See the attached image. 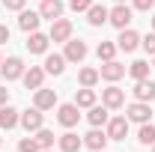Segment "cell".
Segmentation results:
<instances>
[{"label": "cell", "instance_id": "cell-1", "mask_svg": "<svg viewBox=\"0 0 155 152\" xmlns=\"http://www.w3.org/2000/svg\"><path fill=\"white\" fill-rule=\"evenodd\" d=\"M107 21H110L114 27H119V30H125V27L131 24V9H128L125 3H116L114 9L107 12Z\"/></svg>", "mask_w": 155, "mask_h": 152}, {"label": "cell", "instance_id": "cell-2", "mask_svg": "<svg viewBox=\"0 0 155 152\" xmlns=\"http://www.w3.org/2000/svg\"><path fill=\"white\" fill-rule=\"evenodd\" d=\"M125 116H128V122H149V116H152V107H149V101H134V104H128V111H125Z\"/></svg>", "mask_w": 155, "mask_h": 152}, {"label": "cell", "instance_id": "cell-3", "mask_svg": "<svg viewBox=\"0 0 155 152\" xmlns=\"http://www.w3.org/2000/svg\"><path fill=\"white\" fill-rule=\"evenodd\" d=\"M101 104H104L107 111H116V107L125 104V93H122L119 87H107V90H101Z\"/></svg>", "mask_w": 155, "mask_h": 152}, {"label": "cell", "instance_id": "cell-4", "mask_svg": "<svg viewBox=\"0 0 155 152\" xmlns=\"http://www.w3.org/2000/svg\"><path fill=\"white\" fill-rule=\"evenodd\" d=\"M51 42H69L72 39V21H66V18H57V21H51Z\"/></svg>", "mask_w": 155, "mask_h": 152}, {"label": "cell", "instance_id": "cell-5", "mask_svg": "<svg viewBox=\"0 0 155 152\" xmlns=\"http://www.w3.org/2000/svg\"><path fill=\"white\" fill-rule=\"evenodd\" d=\"M128 134V116H114L107 119V137L110 140H125Z\"/></svg>", "mask_w": 155, "mask_h": 152}, {"label": "cell", "instance_id": "cell-6", "mask_svg": "<svg viewBox=\"0 0 155 152\" xmlns=\"http://www.w3.org/2000/svg\"><path fill=\"white\" fill-rule=\"evenodd\" d=\"M78 111H81L78 104H60V111H57L60 125H66V128H75L78 119H81V114H78Z\"/></svg>", "mask_w": 155, "mask_h": 152}, {"label": "cell", "instance_id": "cell-7", "mask_svg": "<svg viewBox=\"0 0 155 152\" xmlns=\"http://www.w3.org/2000/svg\"><path fill=\"white\" fill-rule=\"evenodd\" d=\"M63 57H66V63H81V60L87 57V45H84L81 39H69V42H66V54H63Z\"/></svg>", "mask_w": 155, "mask_h": 152}, {"label": "cell", "instance_id": "cell-8", "mask_svg": "<svg viewBox=\"0 0 155 152\" xmlns=\"http://www.w3.org/2000/svg\"><path fill=\"white\" fill-rule=\"evenodd\" d=\"M0 72H3L6 81H18V78L24 75V63H21V57H9L6 63H0Z\"/></svg>", "mask_w": 155, "mask_h": 152}, {"label": "cell", "instance_id": "cell-9", "mask_svg": "<svg viewBox=\"0 0 155 152\" xmlns=\"http://www.w3.org/2000/svg\"><path fill=\"white\" fill-rule=\"evenodd\" d=\"M137 45H140V36H137L134 30H128V27H125V30L119 33V39H116V48H119V51H125V54L137 51Z\"/></svg>", "mask_w": 155, "mask_h": 152}, {"label": "cell", "instance_id": "cell-10", "mask_svg": "<svg viewBox=\"0 0 155 152\" xmlns=\"http://www.w3.org/2000/svg\"><path fill=\"white\" fill-rule=\"evenodd\" d=\"M54 104H57V93L39 87V90H36V98H33V107H39V111H51Z\"/></svg>", "mask_w": 155, "mask_h": 152}, {"label": "cell", "instance_id": "cell-11", "mask_svg": "<svg viewBox=\"0 0 155 152\" xmlns=\"http://www.w3.org/2000/svg\"><path fill=\"white\" fill-rule=\"evenodd\" d=\"M122 75H125V66H122V63H116V60H107V63L98 69V78H104V81H110V84L119 81Z\"/></svg>", "mask_w": 155, "mask_h": 152}, {"label": "cell", "instance_id": "cell-12", "mask_svg": "<svg viewBox=\"0 0 155 152\" xmlns=\"http://www.w3.org/2000/svg\"><path fill=\"white\" fill-rule=\"evenodd\" d=\"M45 75H48L45 69H39V66H30V69L21 75V81H24V87H27V90H39V87H42V81H45Z\"/></svg>", "mask_w": 155, "mask_h": 152}, {"label": "cell", "instance_id": "cell-13", "mask_svg": "<svg viewBox=\"0 0 155 152\" xmlns=\"http://www.w3.org/2000/svg\"><path fill=\"white\" fill-rule=\"evenodd\" d=\"M131 93H134V98H137V101H152V98H155V81H149V78L137 81Z\"/></svg>", "mask_w": 155, "mask_h": 152}, {"label": "cell", "instance_id": "cell-14", "mask_svg": "<svg viewBox=\"0 0 155 152\" xmlns=\"http://www.w3.org/2000/svg\"><path fill=\"white\" fill-rule=\"evenodd\" d=\"M42 122H45V116H42V111H39V107L24 111V114H21V125H24L27 131H39V128H42Z\"/></svg>", "mask_w": 155, "mask_h": 152}, {"label": "cell", "instance_id": "cell-15", "mask_svg": "<svg viewBox=\"0 0 155 152\" xmlns=\"http://www.w3.org/2000/svg\"><path fill=\"white\" fill-rule=\"evenodd\" d=\"M107 140H110V137H107V131H98V128H93V131L84 137V146H90L93 152H101L104 146H107Z\"/></svg>", "mask_w": 155, "mask_h": 152}, {"label": "cell", "instance_id": "cell-16", "mask_svg": "<svg viewBox=\"0 0 155 152\" xmlns=\"http://www.w3.org/2000/svg\"><path fill=\"white\" fill-rule=\"evenodd\" d=\"M48 42H51V36H45V33H30V39H27V51L30 54H45L48 51Z\"/></svg>", "mask_w": 155, "mask_h": 152}, {"label": "cell", "instance_id": "cell-17", "mask_svg": "<svg viewBox=\"0 0 155 152\" xmlns=\"http://www.w3.org/2000/svg\"><path fill=\"white\" fill-rule=\"evenodd\" d=\"M39 21H42V15H39V12H27V9H21L18 27L24 30V33H33V30H39Z\"/></svg>", "mask_w": 155, "mask_h": 152}, {"label": "cell", "instance_id": "cell-18", "mask_svg": "<svg viewBox=\"0 0 155 152\" xmlns=\"http://www.w3.org/2000/svg\"><path fill=\"white\" fill-rule=\"evenodd\" d=\"M39 15H42V18L57 21L60 15H63V3H60V0H42V6H39Z\"/></svg>", "mask_w": 155, "mask_h": 152}, {"label": "cell", "instance_id": "cell-19", "mask_svg": "<svg viewBox=\"0 0 155 152\" xmlns=\"http://www.w3.org/2000/svg\"><path fill=\"white\" fill-rule=\"evenodd\" d=\"M18 122H21V114L15 107H9V104L0 107V128H15Z\"/></svg>", "mask_w": 155, "mask_h": 152}, {"label": "cell", "instance_id": "cell-20", "mask_svg": "<svg viewBox=\"0 0 155 152\" xmlns=\"http://www.w3.org/2000/svg\"><path fill=\"white\" fill-rule=\"evenodd\" d=\"M45 72L48 75H63L66 72V57L63 54H48L45 57Z\"/></svg>", "mask_w": 155, "mask_h": 152}, {"label": "cell", "instance_id": "cell-21", "mask_svg": "<svg viewBox=\"0 0 155 152\" xmlns=\"http://www.w3.org/2000/svg\"><path fill=\"white\" fill-rule=\"evenodd\" d=\"M87 119H90V125H93V128H98V125H107V119H110V116H107V107H104V104H101V107L93 104V107H90V114H87Z\"/></svg>", "mask_w": 155, "mask_h": 152}, {"label": "cell", "instance_id": "cell-22", "mask_svg": "<svg viewBox=\"0 0 155 152\" xmlns=\"http://www.w3.org/2000/svg\"><path fill=\"white\" fill-rule=\"evenodd\" d=\"M81 146H84V140H81L75 131H66L63 137H60V149L63 152H78Z\"/></svg>", "mask_w": 155, "mask_h": 152}, {"label": "cell", "instance_id": "cell-23", "mask_svg": "<svg viewBox=\"0 0 155 152\" xmlns=\"http://www.w3.org/2000/svg\"><path fill=\"white\" fill-rule=\"evenodd\" d=\"M87 21H90L93 27H101V24L107 21V9H104V6H98V3H93V6L87 9Z\"/></svg>", "mask_w": 155, "mask_h": 152}, {"label": "cell", "instance_id": "cell-24", "mask_svg": "<svg viewBox=\"0 0 155 152\" xmlns=\"http://www.w3.org/2000/svg\"><path fill=\"white\" fill-rule=\"evenodd\" d=\"M149 69H152V66H149L146 60H134V63L128 66V75L134 78V81H143V78H149Z\"/></svg>", "mask_w": 155, "mask_h": 152}, {"label": "cell", "instance_id": "cell-25", "mask_svg": "<svg viewBox=\"0 0 155 152\" xmlns=\"http://www.w3.org/2000/svg\"><path fill=\"white\" fill-rule=\"evenodd\" d=\"M75 104L78 107H93V104H96V90H93V87H84V90L75 95Z\"/></svg>", "mask_w": 155, "mask_h": 152}, {"label": "cell", "instance_id": "cell-26", "mask_svg": "<svg viewBox=\"0 0 155 152\" xmlns=\"http://www.w3.org/2000/svg\"><path fill=\"white\" fill-rule=\"evenodd\" d=\"M137 140H140L143 146H152V143H155V125L143 122V125H140V131H137Z\"/></svg>", "mask_w": 155, "mask_h": 152}, {"label": "cell", "instance_id": "cell-27", "mask_svg": "<svg viewBox=\"0 0 155 152\" xmlns=\"http://www.w3.org/2000/svg\"><path fill=\"white\" fill-rule=\"evenodd\" d=\"M78 81H81V87H96V81H98V69H81Z\"/></svg>", "mask_w": 155, "mask_h": 152}, {"label": "cell", "instance_id": "cell-28", "mask_svg": "<svg viewBox=\"0 0 155 152\" xmlns=\"http://www.w3.org/2000/svg\"><path fill=\"white\" fill-rule=\"evenodd\" d=\"M96 54H98V60H104V63H107V60H114L116 45H114V42H101V45L96 48Z\"/></svg>", "mask_w": 155, "mask_h": 152}, {"label": "cell", "instance_id": "cell-29", "mask_svg": "<svg viewBox=\"0 0 155 152\" xmlns=\"http://www.w3.org/2000/svg\"><path fill=\"white\" fill-rule=\"evenodd\" d=\"M36 140H39V146H42V149H51V146H54V131H48V128H39Z\"/></svg>", "mask_w": 155, "mask_h": 152}, {"label": "cell", "instance_id": "cell-30", "mask_svg": "<svg viewBox=\"0 0 155 152\" xmlns=\"http://www.w3.org/2000/svg\"><path fill=\"white\" fill-rule=\"evenodd\" d=\"M18 152H42V146H39L36 137H24V140L18 143Z\"/></svg>", "mask_w": 155, "mask_h": 152}, {"label": "cell", "instance_id": "cell-31", "mask_svg": "<svg viewBox=\"0 0 155 152\" xmlns=\"http://www.w3.org/2000/svg\"><path fill=\"white\" fill-rule=\"evenodd\" d=\"M140 45L146 48V54H152V57H155V30H152V33H146V36L140 39Z\"/></svg>", "mask_w": 155, "mask_h": 152}, {"label": "cell", "instance_id": "cell-32", "mask_svg": "<svg viewBox=\"0 0 155 152\" xmlns=\"http://www.w3.org/2000/svg\"><path fill=\"white\" fill-rule=\"evenodd\" d=\"M69 6H72V12H87L93 6V0H69Z\"/></svg>", "mask_w": 155, "mask_h": 152}, {"label": "cell", "instance_id": "cell-33", "mask_svg": "<svg viewBox=\"0 0 155 152\" xmlns=\"http://www.w3.org/2000/svg\"><path fill=\"white\" fill-rule=\"evenodd\" d=\"M24 3H27V0H3V6H6V9H15V12L24 9Z\"/></svg>", "mask_w": 155, "mask_h": 152}, {"label": "cell", "instance_id": "cell-34", "mask_svg": "<svg viewBox=\"0 0 155 152\" xmlns=\"http://www.w3.org/2000/svg\"><path fill=\"white\" fill-rule=\"evenodd\" d=\"M155 6V0H134V9H140V12H149Z\"/></svg>", "mask_w": 155, "mask_h": 152}, {"label": "cell", "instance_id": "cell-35", "mask_svg": "<svg viewBox=\"0 0 155 152\" xmlns=\"http://www.w3.org/2000/svg\"><path fill=\"white\" fill-rule=\"evenodd\" d=\"M3 42H9V27H6V24H0V45H3Z\"/></svg>", "mask_w": 155, "mask_h": 152}, {"label": "cell", "instance_id": "cell-36", "mask_svg": "<svg viewBox=\"0 0 155 152\" xmlns=\"http://www.w3.org/2000/svg\"><path fill=\"white\" fill-rule=\"evenodd\" d=\"M3 104H9V90H6V87H0V107H3Z\"/></svg>", "mask_w": 155, "mask_h": 152}, {"label": "cell", "instance_id": "cell-37", "mask_svg": "<svg viewBox=\"0 0 155 152\" xmlns=\"http://www.w3.org/2000/svg\"><path fill=\"white\" fill-rule=\"evenodd\" d=\"M152 30H155V15H152Z\"/></svg>", "mask_w": 155, "mask_h": 152}, {"label": "cell", "instance_id": "cell-38", "mask_svg": "<svg viewBox=\"0 0 155 152\" xmlns=\"http://www.w3.org/2000/svg\"><path fill=\"white\" fill-rule=\"evenodd\" d=\"M0 146H3V137H0Z\"/></svg>", "mask_w": 155, "mask_h": 152}, {"label": "cell", "instance_id": "cell-39", "mask_svg": "<svg viewBox=\"0 0 155 152\" xmlns=\"http://www.w3.org/2000/svg\"><path fill=\"white\" fill-rule=\"evenodd\" d=\"M116 3H125V0H116Z\"/></svg>", "mask_w": 155, "mask_h": 152}, {"label": "cell", "instance_id": "cell-40", "mask_svg": "<svg viewBox=\"0 0 155 152\" xmlns=\"http://www.w3.org/2000/svg\"><path fill=\"white\" fill-rule=\"evenodd\" d=\"M152 69H155V60H152Z\"/></svg>", "mask_w": 155, "mask_h": 152}, {"label": "cell", "instance_id": "cell-41", "mask_svg": "<svg viewBox=\"0 0 155 152\" xmlns=\"http://www.w3.org/2000/svg\"><path fill=\"white\" fill-rule=\"evenodd\" d=\"M42 152H51V149H42Z\"/></svg>", "mask_w": 155, "mask_h": 152}, {"label": "cell", "instance_id": "cell-42", "mask_svg": "<svg viewBox=\"0 0 155 152\" xmlns=\"http://www.w3.org/2000/svg\"><path fill=\"white\" fill-rule=\"evenodd\" d=\"M152 152H155V143H152Z\"/></svg>", "mask_w": 155, "mask_h": 152}, {"label": "cell", "instance_id": "cell-43", "mask_svg": "<svg viewBox=\"0 0 155 152\" xmlns=\"http://www.w3.org/2000/svg\"><path fill=\"white\" fill-rule=\"evenodd\" d=\"M0 63H3V60H0Z\"/></svg>", "mask_w": 155, "mask_h": 152}, {"label": "cell", "instance_id": "cell-44", "mask_svg": "<svg viewBox=\"0 0 155 152\" xmlns=\"http://www.w3.org/2000/svg\"><path fill=\"white\" fill-rule=\"evenodd\" d=\"M101 152H104V149H101Z\"/></svg>", "mask_w": 155, "mask_h": 152}]
</instances>
